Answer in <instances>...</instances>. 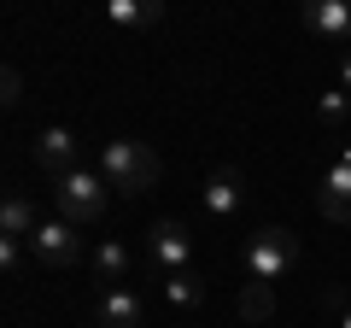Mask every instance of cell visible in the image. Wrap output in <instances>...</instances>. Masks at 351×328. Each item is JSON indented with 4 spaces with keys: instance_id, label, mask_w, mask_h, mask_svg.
Wrapping results in <instances>:
<instances>
[{
    "instance_id": "obj_8",
    "label": "cell",
    "mask_w": 351,
    "mask_h": 328,
    "mask_svg": "<svg viewBox=\"0 0 351 328\" xmlns=\"http://www.w3.org/2000/svg\"><path fill=\"white\" fill-rule=\"evenodd\" d=\"M299 24L311 30V36L346 47V41H351V0H304V6H299Z\"/></svg>"
},
{
    "instance_id": "obj_16",
    "label": "cell",
    "mask_w": 351,
    "mask_h": 328,
    "mask_svg": "<svg viewBox=\"0 0 351 328\" xmlns=\"http://www.w3.org/2000/svg\"><path fill=\"white\" fill-rule=\"evenodd\" d=\"M316 117H322L328 129H346V124H351V94L339 89V82H334L328 94H316Z\"/></svg>"
},
{
    "instance_id": "obj_9",
    "label": "cell",
    "mask_w": 351,
    "mask_h": 328,
    "mask_svg": "<svg viewBox=\"0 0 351 328\" xmlns=\"http://www.w3.org/2000/svg\"><path fill=\"white\" fill-rule=\"evenodd\" d=\"M199 200H205V211H211V217H234L240 205H246V176H240L234 164H223V170H211V176H205Z\"/></svg>"
},
{
    "instance_id": "obj_2",
    "label": "cell",
    "mask_w": 351,
    "mask_h": 328,
    "mask_svg": "<svg viewBox=\"0 0 351 328\" xmlns=\"http://www.w3.org/2000/svg\"><path fill=\"white\" fill-rule=\"evenodd\" d=\"M106 205H112V188H106L100 170H64V176H53V211H59L71 229L100 223Z\"/></svg>"
},
{
    "instance_id": "obj_11",
    "label": "cell",
    "mask_w": 351,
    "mask_h": 328,
    "mask_svg": "<svg viewBox=\"0 0 351 328\" xmlns=\"http://www.w3.org/2000/svg\"><path fill=\"white\" fill-rule=\"evenodd\" d=\"M158 288H164V299H170V311H199V305L211 299V281H205L199 270H176V276H164Z\"/></svg>"
},
{
    "instance_id": "obj_12",
    "label": "cell",
    "mask_w": 351,
    "mask_h": 328,
    "mask_svg": "<svg viewBox=\"0 0 351 328\" xmlns=\"http://www.w3.org/2000/svg\"><path fill=\"white\" fill-rule=\"evenodd\" d=\"M106 18L117 30H152V24H164V0H112Z\"/></svg>"
},
{
    "instance_id": "obj_10",
    "label": "cell",
    "mask_w": 351,
    "mask_h": 328,
    "mask_svg": "<svg viewBox=\"0 0 351 328\" xmlns=\"http://www.w3.org/2000/svg\"><path fill=\"white\" fill-rule=\"evenodd\" d=\"M94 316H100V328H141L147 323V305H141L135 288H106L100 305H94Z\"/></svg>"
},
{
    "instance_id": "obj_4",
    "label": "cell",
    "mask_w": 351,
    "mask_h": 328,
    "mask_svg": "<svg viewBox=\"0 0 351 328\" xmlns=\"http://www.w3.org/2000/svg\"><path fill=\"white\" fill-rule=\"evenodd\" d=\"M147 270L152 276H176V270H193V229L182 217H158L147 229Z\"/></svg>"
},
{
    "instance_id": "obj_13",
    "label": "cell",
    "mask_w": 351,
    "mask_h": 328,
    "mask_svg": "<svg viewBox=\"0 0 351 328\" xmlns=\"http://www.w3.org/2000/svg\"><path fill=\"white\" fill-rule=\"evenodd\" d=\"M0 229H6V240H24V246H29V235L41 229L29 194H6V205H0Z\"/></svg>"
},
{
    "instance_id": "obj_1",
    "label": "cell",
    "mask_w": 351,
    "mask_h": 328,
    "mask_svg": "<svg viewBox=\"0 0 351 328\" xmlns=\"http://www.w3.org/2000/svg\"><path fill=\"white\" fill-rule=\"evenodd\" d=\"M158 152L147 141H100V176L112 194H147L158 188Z\"/></svg>"
},
{
    "instance_id": "obj_15",
    "label": "cell",
    "mask_w": 351,
    "mask_h": 328,
    "mask_svg": "<svg viewBox=\"0 0 351 328\" xmlns=\"http://www.w3.org/2000/svg\"><path fill=\"white\" fill-rule=\"evenodd\" d=\"M240 316H246V323H269V316H276V288H269V281H246V288H240Z\"/></svg>"
},
{
    "instance_id": "obj_17",
    "label": "cell",
    "mask_w": 351,
    "mask_h": 328,
    "mask_svg": "<svg viewBox=\"0 0 351 328\" xmlns=\"http://www.w3.org/2000/svg\"><path fill=\"white\" fill-rule=\"evenodd\" d=\"M0 89H6V94H0L6 106H18V100H24V76H18V65H6V76H0Z\"/></svg>"
},
{
    "instance_id": "obj_14",
    "label": "cell",
    "mask_w": 351,
    "mask_h": 328,
    "mask_svg": "<svg viewBox=\"0 0 351 328\" xmlns=\"http://www.w3.org/2000/svg\"><path fill=\"white\" fill-rule=\"evenodd\" d=\"M94 276H100L106 288H123L129 281V253L117 240H100V246H94Z\"/></svg>"
},
{
    "instance_id": "obj_6",
    "label": "cell",
    "mask_w": 351,
    "mask_h": 328,
    "mask_svg": "<svg viewBox=\"0 0 351 328\" xmlns=\"http://www.w3.org/2000/svg\"><path fill=\"white\" fill-rule=\"evenodd\" d=\"M316 211L328 223H351V147L322 170V182H316Z\"/></svg>"
},
{
    "instance_id": "obj_5",
    "label": "cell",
    "mask_w": 351,
    "mask_h": 328,
    "mask_svg": "<svg viewBox=\"0 0 351 328\" xmlns=\"http://www.w3.org/2000/svg\"><path fill=\"white\" fill-rule=\"evenodd\" d=\"M29 253H36V264H47V270H71L76 258H82V235H76L64 217H47V223L29 235Z\"/></svg>"
},
{
    "instance_id": "obj_20",
    "label": "cell",
    "mask_w": 351,
    "mask_h": 328,
    "mask_svg": "<svg viewBox=\"0 0 351 328\" xmlns=\"http://www.w3.org/2000/svg\"><path fill=\"white\" fill-rule=\"evenodd\" d=\"M339 328H351V311H346V316H339Z\"/></svg>"
},
{
    "instance_id": "obj_3",
    "label": "cell",
    "mask_w": 351,
    "mask_h": 328,
    "mask_svg": "<svg viewBox=\"0 0 351 328\" xmlns=\"http://www.w3.org/2000/svg\"><path fill=\"white\" fill-rule=\"evenodd\" d=\"M299 264H304V246H299V235L281 229V223L258 229V235L246 240V276H252V281H269V288H276V281L293 276Z\"/></svg>"
},
{
    "instance_id": "obj_19",
    "label": "cell",
    "mask_w": 351,
    "mask_h": 328,
    "mask_svg": "<svg viewBox=\"0 0 351 328\" xmlns=\"http://www.w3.org/2000/svg\"><path fill=\"white\" fill-rule=\"evenodd\" d=\"M339 89L351 94V53H346V59H339Z\"/></svg>"
},
{
    "instance_id": "obj_18",
    "label": "cell",
    "mask_w": 351,
    "mask_h": 328,
    "mask_svg": "<svg viewBox=\"0 0 351 328\" xmlns=\"http://www.w3.org/2000/svg\"><path fill=\"white\" fill-rule=\"evenodd\" d=\"M0 264H6V276H12V270L24 264V240H0Z\"/></svg>"
},
{
    "instance_id": "obj_7",
    "label": "cell",
    "mask_w": 351,
    "mask_h": 328,
    "mask_svg": "<svg viewBox=\"0 0 351 328\" xmlns=\"http://www.w3.org/2000/svg\"><path fill=\"white\" fill-rule=\"evenodd\" d=\"M36 170H47V176H64V170H82V141H76L64 124L41 129V135H36Z\"/></svg>"
}]
</instances>
